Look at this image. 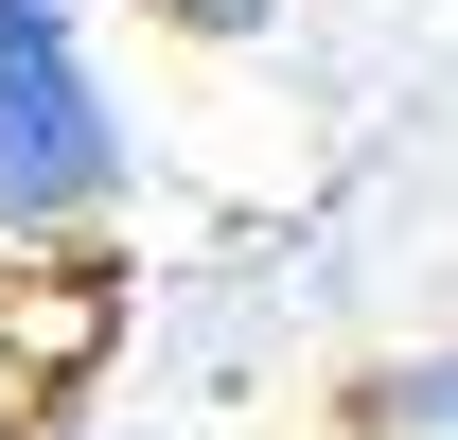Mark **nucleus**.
<instances>
[{
  "mask_svg": "<svg viewBox=\"0 0 458 440\" xmlns=\"http://www.w3.org/2000/svg\"><path fill=\"white\" fill-rule=\"evenodd\" d=\"M54 440H141V423H54Z\"/></svg>",
  "mask_w": 458,
  "mask_h": 440,
  "instance_id": "nucleus-4",
  "label": "nucleus"
},
{
  "mask_svg": "<svg viewBox=\"0 0 458 440\" xmlns=\"http://www.w3.org/2000/svg\"><path fill=\"white\" fill-rule=\"evenodd\" d=\"M123 176L141 141H123L89 0H0V265H71L123 212Z\"/></svg>",
  "mask_w": 458,
  "mask_h": 440,
  "instance_id": "nucleus-1",
  "label": "nucleus"
},
{
  "mask_svg": "<svg viewBox=\"0 0 458 440\" xmlns=\"http://www.w3.org/2000/svg\"><path fill=\"white\" fill-rule=\"evenodd\" d=\"M176 36H265V18H283V0H159Z\"/></svg>",
  "mask_w": 458,
  "mask_h": 440,
  "instance_id": "nucleus-3",
  "label": "nucleus"
},
{
  "mask_svg": "<svg viewBox=\"0 0 458 440\" xmlns=\"http://www.w3.org/2000/svg\"><path fill=\"white\" fill-rule=\"evenodd\" d=\"M370 440H458V334H441V352H388V370H370Z\"/></svg>",
  "mask_w": 458,
  "mask_h": 440,
  "instance_id": "nucleus-2",
  "label": "nucleus"
}]
</instances>
